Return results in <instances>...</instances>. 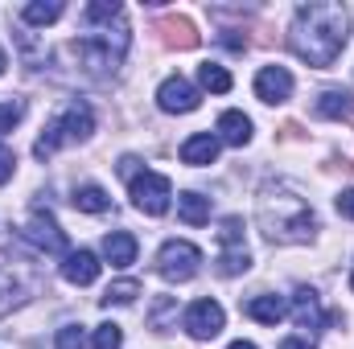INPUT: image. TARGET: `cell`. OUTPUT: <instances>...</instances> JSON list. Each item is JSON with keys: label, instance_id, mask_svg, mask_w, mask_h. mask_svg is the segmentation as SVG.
<instances>
[{"label": "cell", "instance_id": "cell-36", "mask_svg": "<svg viewBox=\"0 0 354 349\" xmlns=\"http://www.w3.org/2000/svg\"><path fill=\"white\" fill-rule=\"evenodd\" d=\"M351 292H354V267H351Z\"/></svg>", "mask_w": 354, "mask_h": 349}, {"label": "cell", "instance_id": "cell-19", "mask_svg": "<svg viewBox=\"0 0 354 349\" xmlns=\"http://www.w3.org/2000/svg\"><path fill=\"white\" fill-rule=\"evenodd\" d=\"M177 214H181V222H189V226H206V222H210V197H202V193H181V197H177Z\"/></svg>", "mask_w": 354, "mask_h": 349}, {"label": "cell", "instance_id": "cell-7", "mask_svg": "<svg viewBox=\"0 0 354 349\" xmlns=\"http://www.w3.org/2000/svg\"><path fill=\"white\" fill-rule=\"evenodd\" d=\"M25 239H29L33 247H41V251H50V255H58V251H66V235L58 230V222H54V214H50V210H41V206H33V214H29V226H25Z\"/></svg>", "mask_w": 354, "mask_h": 349}, {"label": "cell", "instance_id": "cell-27", "mask_svg": "<svg viewBox=\"0 0 354 349\" xmlns=\"http://www.w3.org/2000/svg\"><path fill=\"white\" fill-rule=\"evenodd\" d=\"M25 115V103L21 99H8V103H0V136L4 132H12V123Z\"/></svg>", "mask_w": 354, "mask_h": 349}, {"label": "cell", "instance_id": "cell-9", "mask_svg": "<svg viewBox=\"0 0 354 349\" xmlns=\"http://www.w3.org/2000/svg\"><path fill=\"white\" fill-rule=\"evenodd\" d=\"M157 103H161V111H169V115H189V111H198L202 94L194 90V83H185L181 74H174V79H165V83L157 87Z\"/></svg>", "mask_w": 354, "mask_h": 349}, {"label": "cell", "instance_id": "cell-10", "mask_svg": "<svg viewBox=\"0 0 354 349\" xmlns=\"http://www.w3.org/2000/svg\"><path fill=\"white\" fill-rule=\"evenodd\" d=\"M157 33H161V41L169 46V50H198V29H194V21L189 17H181V12H165V17H157V25H153Z\"/></svg>", "mask_w": 354, "mask_h": 349}, {"label": "cell", "instance_id": "cell-17", "mask_svg": "<svg viewBox=\"0 0 354 349\" xmlns=\"http://www.w3.org/2000/svg\"><path fill=\"white\" fill-rule=\"evenodd\" d=\"M243 312H248L252 321H260V325H276L288 308H284V300H280V296H252V300L243 304Z\"/></svg>", "mask_w": 354, "mask_h": 349}, {"label": "cell", "instance_id": "cell-8", "mask_svg": "<svg viewBox=\"0 0 354 349\" xmlns=\"http://www.w3.org/2000/svg\"><path fill=\"white\" fill-rule=\"evenodd\" d=\"M223 304L218 300H194L189 304V312H185V329H189V337H198V341H210V337H218L223 333Z\"/></svg>", "mask_w": 354, "mask_h": 349}, {"label": "cell", "instance_id": "cell-24", "mask_svg": "<svg viewBox=\"0 0 354 349\" xmlns=\"http://www.w3.org/2000/svg\"><path fill=\"white\" fill-rule=\"evenodd\" d=\"M136 296H140V283H136V279H115L99 300H103V304H132Z\"/></svg>", "mask_w": 354, "mask_h": 349}, {"label": "cell", "instance_id": "cell-20", "mask_svg": "<svg viewBox=\"0 0 354 349\" xmlns=\"http://www.w3.org/2000/svg\"><path fill=\"white\" fill-rule=\"evenodd\" d=\"M252 267V255L243 243H223V255H218V275H243Z\"/></svg>", "mask_w": 354, "mask_h": 349}, {"label": "cell", "instance_id": "cell-4", "mask_svg": "<svg viewBox=\"0 0 354 349\" xmlns=\"http://www.w3.org/2000/svg\"><path fill=\"white\" fill-rule=\"evenodd\" d=\"M71 50L79 54V62L87 66L91 74H111V70L124 62V54H128V29L115 25V33H111V29L91 33V37H83V41H75Z\"/></svg>", "mask_w": 354, "mask_h": 349}, {"label": "cell", "instance_id": "cell-1", "mask_svg": "<svg viewBox=\"0 0 354 349\" xmlns=\"http://www.w3.org/2000/svg\"><path fill=\"white\" fill-rule=\"evenodd\" d=\"M288 41L297 50V58H305L309 66H317V70L334 66L346 46V8L342 4H301Z\"/></svg>", "mask_w": 354, "mask_h": 349}, {"label": "cell", "instance_id": "cell-11", "mask_svg": "<svg viewBox=\"0 0 354 349\" xmlns=\"http://www.w3.org/2000/svg\"><path fill=\"white\" fill-rule=\"evenodd\" d=\"M292 94V74L284 66H264L256 74V99L260 103H284Z\"/></svg>", "mask_w": 354, "mask_h": 349}, {"label": "cell", "instance_id": "cell-16", "mask_svg": "<svg viewBox=\"0 0 354 349\" xmlns=\"http://www.w3.org/2000/svg\"><path fill=\"white\" fill-rule=\"evenodd\" d=\"M218 136H223L227 144L243 148V144L252 140V119H248L243 111H223V115H218Z\"/></svg>", "mask_w": 354, "mask_h": 349}, {"label": "cell", "instance_id": "cell-33", "mask_svg": "<svg viewBox=\"0 0 354 349\" xmlns=\"http://www.w3.org/2000/svg\"><path fill=\"white\" fill-rule=\"evenodd\" d=\"M280 349H313V341H305V337H288V341H280Z\"/></svg>", "mask_w": 354, "mask_h": 349}, {"label": "cell", "instance_id": "cell-25", "mask_svg": "<svg viewBox=\"0 0 354 349\" xmlns=\"http://www.w3.org/2000/svg\"><path fill=\"white\" fill-rule=\"evenodd\" d=\"M111 17H120V0H95L83 8V21L87 25H99V21H111Z\"/></svg>", "mask_w": 354, "mask_h": 349}, {"label": "cell", "instance_id": "cell-32", "mask_svg": "<svg viewBox=\"0 0 354 349\" xmlns=\"http://www.w3.org/2000/svg\"><path fill=\"white\" fill-rule=\"evenodd\" d=\"M338 214L342 218H354V189H342L338 193Z\"/></svg>", "mask_w": 354, "mask_h": 349}, {"label": "cell", "instance_id": "cell-31", "mask_svg": "<svg viewBox=\"0 0 354 349\" xmlns=\"http://www.w3.org/2000/svg\"><path fill=\"white\" fill-rule=\"evenodd\" d=\"M169 312H174V296H161V304H157V312H153V325H157V329H161V325H165V317H169Z\"/></svg>", "mask_w": 354, "mask_h": 349}, {"label": "cell", "instance_id": "cell-14", "mask_svg": "<svg viewBox=\"0 0 354 349\" xmlns=\"http://www.w3.org/2000/svg\"><path fill=\"white\" fill-rule=\"evenodd\" d=\"M62 275H66L71 283L87 288V283H95V275H99V259H95L91 251H71L66 263H62Z\"/></svg>", "mask_w": 354, "mask_h": 349}, {"label": "cell", "instance_id": "cell-21", "mask_svg": "<svg viewBox=\"0 0 354 349\" xmlns=\"http://www.w3.org/2000/svg\"><path fill=\"white\" fill-rule=\"evenodd\" d=\"M75 210H83V214H103L107 206H111V197L99 189V185H83V189H75Z\"/></svg>", "mask_w": 354, "mask_h": 349}, {"label": "cell", "instance_id": "cell-28", "mask_svg": "<svg viewBox=\"0 0 354 349\" xmlns=\"http://www.w3.org/2000/svg\"><path fill=\"white\" fill-rule=\"evenodd\" d=\"M87 341H83V329L79 325H62L58 329V349H83Z\"/></svg>", "mask_w": 354, "mask_h": 349}, {"label": "cell", "instance_id": "cell-13", "mask_svg": "<svg viewBox=\"0 0 354 349\" xmlns=\"http://www.w3.org/2000/svg\"><path fill=\"white\" fill-rule=\"evenodd\" d=\"M103 255L111 267H132L136 263V239L128 235V230H111L107 239H103Z\"/></svg>", "mask_w": 354, "mask_h": 349}, {"label": "cell", "instance_id": "cell-5", "mask_svg": "<svg viewBox=\"0 0 354 349\" xmlns=\"http://www.w3.org/2000/svg\"><path fill=\"white\" fill-rule=\"evenodd\" d=\"M198 267H202V251H198L194 243H185V239H169V243L161 247V255H157V271H161L169 283L194 279Z\"/></svg>", "mask_w": 354, "mask_h": 349}, {"label": "cell", "instance_id": "cell-15", "mask_svg": "<svg viewBox=\"0 0 354 349\" xmlns=\"http://www.w3.org/2000/svg\"><path fill=\"white\" fill-rule=\"evenodd\" d=\"M214 157H218V136H210V132H198V136H189L181 144V161L185 165H210Z\"/></svg>", "mask_w": 354, "mask_h": 349}, {"label": "cell", "instance_id": "cell-22", "mask_svg": "<svg viewBox=\"0 0 354 349\" xmlns=\"http://www.w3.org/2000/svg\"><path fill=\"white\" fill-rule=\"evenodd\" d=\"M21 17H25V25H50L62 17V0H33V4H25Z\"/></svg>", "mask_w": 354, "mask_h": 349}, {"label": "cell", "instance_id": "cell-30", "mask_svg": "<svg viewBox=\"0 0 354 349\" xmlns=\"http://www.w3.org/2000/svg\"><path fill=\"white\" fill-rule=\"evenodd\" d=\"M12 169H17V157H12V152H8V148L0 144V185H4L8 177H12Z\"/></svg>", "mask_w": 354, "mask_h": 349}, {"label": "cell", "instance_id": "cell-29", "mask_svg": "<svg viewBox=\"0 0 354 349\" xmlns=\"http://www.w3.org/2000/svg\"><path fill=\"white\" fill-rule=\"evenodd\" d=\"M218 243H243V218H223Z\"/></svg>", "mask_w": 354, "mask_h": 349}, {"label": "cell", "instance_id": "cell-23", "mask_svg": "<svg viewBox=\"0 0 354 349\" xmlns=\"http://www.w3.org/2000/svg\"><path fill=\"white\" fill-rule=\"evenodd\" d=\"M198 79H202V87L214 90V94H227V90H231V74H227V70H223L218 62H202Z\"/></svg>", "mask_w": 354, "mask_h": 349}, {"label": "cell", "instance_id": "cell-18", "mask_svg": "<svg viewBox=\"0 0 354 349\" xmlns=\"http://www.w3.org/2000/svg\"><path fill=\"white\" fill-rule=\"evenodd\" d=\"M313 111L326 115V119H346V115L354 111V99L346 94V90H322L317 103H313Z\"/></svg>", "mask_w": 354, "mask_h": 349}, {"label": "cell", "instance_id": "cell-2", "mask_svg": "<svg viewBox=\"0 0 354 349\" xmlns=\"http://www.w3.org/2000/svg\"><path fill=\"white\" fill-rule=\"evenodd\" d=\"M260 226L272 243H309L313 239V210L288 185H268L260 193Z\"/></svg>", "mask_w": 354, "mask_h": 349}, {"label": "cell", "instance_id": "cell-35", "mask_svg": "<svg viewBox=\"0 0 354 349\" xmlns=\"http://www.w3.org/2000/svg\"><path fill=\"white\" fill-rule=\"evenodd\" d=\"M4 66H8V58H4V50H0V74H4Z\"/></svg>", "mask_w": 354, "mask_h": 349}, {"label": "cell", "instance_id": "cell-6", "mask_svg": "<svg viewBox=\"0 0 354 349\" xmlns=\"http://www.w3.org/2000/svg\"><path fill=\"white\" fill-rule=\"evenodd\" d=\"M132 206L140 210V214H149V218H161L165 210H169V197H174V189H169V181L161 173H132Z\"/></svg>", "mask_w": 354, "mask_h": 349}, {"label": "cell", "instance_id": "cell-26", "mask_svg": "<svg viewBox=\"0 0 354 349\" xmlns=\"http://www.w3.org/2000/svg\"><path fill=\"white\" fill-rule=\"evenodd\" d=\"M120 341H124V333H120V325H99L95 329V349H120Z\"/></svg>", "mask_w": 354, "mask_h": 349}, {"label": "cell", "instance_id": "cell-34", "mask_svg": "<svg viewBox=\"0 0 354 349\" xmlns=\"http://www.w3.org/2000/svg\"><path fill=\"white\" fill-rule=\"evenodd\" d=\"M231 349H256V346H252V341H235Z\"/></svg>", "mask_w": 354, "mask_h": 349}, {"label": "cell", "instance_id": "cell-12", "mask_svg": "<svg viewBox=\"0 0 354 349\" xmlns=\"http://www.w3.org/2000/svg\"><path fill=\"white\" fill-rule=\"evenodd\" d=\"M292 321H297V329H322V304H317V292L313 288H297V296H292Z\"/></svg>", "mask_w": 354, "mask_h": 349}, {"label": "cell", "instance_id": "cell-3", "mask_svg": "<svg viewBox=\"0 0 354 349\" xmlns=\"http://www.w3.org/2000/svg\"><path fill=\"white\" fill-rule=\"evenodd\" d=\"M91 132H95V115H91V107L83 103V99H71L66 111L54 115L50 128L41 132V140L33 144V157H37V161H50L62 144H79V140H87Z\"/></svg>", "mask_w": 354, "mask_h": 349}]
</instances>
